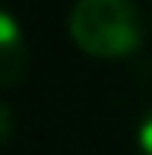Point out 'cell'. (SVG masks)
<instances>
[{
  "label": "cell",
  "instance_id": "1",
  "mask_svg": "<svg viewBox=\"0 0 152 155\" xmlns=\"http://www.w3.org/2000/svg\"><path fill=\"white\" fill-rule=\"evenodd\" d=\"M70 35L86 54L127 57L143 45V16L127 0H82L70 13Z\"/></svg>",
  "mask_w": 152,
  "mask_h": 155
},
{
  "label": "cell",
  "instance_id": "4",
  "mask_svg": "<svg viewBox=\"0 0 152 155\" xmlns=\"http://www.w3.org/2000/svg\"><path fill=\"white\" fill-rule=\"evenodd\" d=\"M10 130H13V117H10V111L0 104V143L10 136Z\"/></svg>",
  "mask_w": 152,
  "mask_h": 155
},
{
  "label": "cell",
  "instance_id": "3",
  "mask_svg": "<svg viewBox=\"0 0 152 155\" xmlns=\"http://www.w3.org/2000/svg\"><path fill=\"white\" fill-rule=\"evenodd\" d=\"M140 149L146 152V155H152V114L143 120V127H140Z\"/></svg>",
  "mask_w": 152,
  "mask_h": 155
},
{
  "label": "cell",
  "instance_id": "2",
  "mask_svg": "<svg viewBox=\"0 0 152 155\" xmlns=\"http://www.w3.org/2000/svg\"><path fill=\"white\" fill-rule=\"evenodd\" d=\"M25 67H29V54H25L22 29L10 13L0 10V86L22 79Z\"/></svg>",
  "mask_w": 152,
  "mask_h": 155
}]
</instances>
